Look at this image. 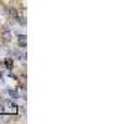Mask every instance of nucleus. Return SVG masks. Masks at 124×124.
I'll return each mask as SVG.
<instances>
[{"instance_id": "nucleus-1", "label": "nucleus", "mask_w": 124, "mask_h": 124, "mask_svg": "<svg viewBox=\"0 0 124 124\" xmlns=\"http://www.w3.org/2000/svg\"><path fill=\"white\" fill-rule=\"evenodd\" d=\"M26 36L25 35H20V36H17V45L20 46V47H26Z\"/></svg>"}, {"instance_id": "nucleus-2", "label": "nucleus", "mask_w": 124, "mask_h": 124, "mask_svg": "<svg viewBox=\"0 0 124 124\" xmlns=\"http://www.w3.org/2000/svg\"><path fill=\"white\" fill-rule=\"evenodd\" d=\"M14 56H15V58L19 60V61H25V60H26V55H25L24 52H20V51H15Z\"/></svg>"}, {"instance_id": "nucleus-3", "label": "nucleus", "mask_w": 124, "mask_h": 124, "mask_svg": "<svg viewBox=\"0 0 124 124\" xmlns=\"http://www.w3.org/2000/svg\"><path fill=\"white\" fill-rule=\"evenodd\" d=\"M8 106H9L10 112H11V113H16V112H17V106L15 104V103H13V102H9V103H8Z\"/></svg>"}, {"instance_id": "nucleus-4", "label": "nucleus", "mask_w": 124, "mask_h": 124, "mask_svg": "<svg viewBox=\"0 0 124 124\" xmlns=\"http://www.w3.org/2000/svg\"><path fill=\"white\" fill-rule=\"evenodd\" d=\"M3 37H4V40L6 41V42H9V41H11V34H10L8 30H6L5 32L3 34Z\"/></svg>"}, {"instance_id": "nucleus-5", "label": "nucleus", "mask_w": 124, "mask_h": 124, "mask_svg": "<svg viewBox=\"0 0 124 124\" xmlns=\"http://www.w3.org/2000/svg\"><path fill=\"white\" fill-rule=\"evenodd\" d=\"M16 20H17V23H19L20 25H26V19H25L24 16L17 15V16H16Z\"/></svg>"}, {"instance_id": "nucleus-6", "label": "nucleus", "mask_w": 124, "mask_h": 124, "mask_svg": "<svg viewBox=\"0 0 124 124\" xmlns=\"http://www.w3.org/2000/svg\"><path fill=\"white\" fill-rule=\"evenodd\" d=\"M9 94H10V97L11 98H19V92L15 89H9Z\"/></svg>"}, {"instance_id": "nucleus-7", "label": "nucleus", "mask_w": 124, "mask_h": 124, "mask_svg": "<svg viewBox=\"0 0 124 124\" xmlns=\"http://www.w3.org/2000/svg\"><path fill=\"white\" fill-rule=\"evenodd\" d=\"M5 63H6V66H8L9 68H11V65H13V61L10 60V58H6V60H5Z\"/></svg>"}, {"instance_id": "nucleus-8", "label": "nucleus", "mask_w": 124, "mask_h": 124, "mask_svg": "<svg viewBox=\"0 0 124 124\" xmlns=\"http://www.w3.org/2000/svg\"><path fill=\"white\" fill-rule=\"evenodd\" d=\"M10 15H11L13 17H15V19H16V16H17V13H16V10L11 9V10H10Z\"/></svg>"}, {"instance_id": "nucleus-9", "label": "nucleus", "mask_w": 124, "mask_h": 124, "mask_svg": "<svg viewBox=\"0 0 124 124\" xmlns=\"http://www.w3.org/2000/svg\"><path fill=\"white\" fill-rule=\"evenodd\" d=\"M1 112H4V107H3V106H0V113H1Z\"/></svg>"}, {"instance_id": "nucleus-10", "label": "nucleus", "mask_w": 124, "mask_h": 124, "mask_svg": "<svg viewBox=\"0 0 124 124\" xmlns=\"http://www.w3.org/2000/svg\"><path fill=\"white\" fill-rule=\"evenodd\" d=\"M0 78H1V75H0Z\"/></svg>"}]
</instances>
